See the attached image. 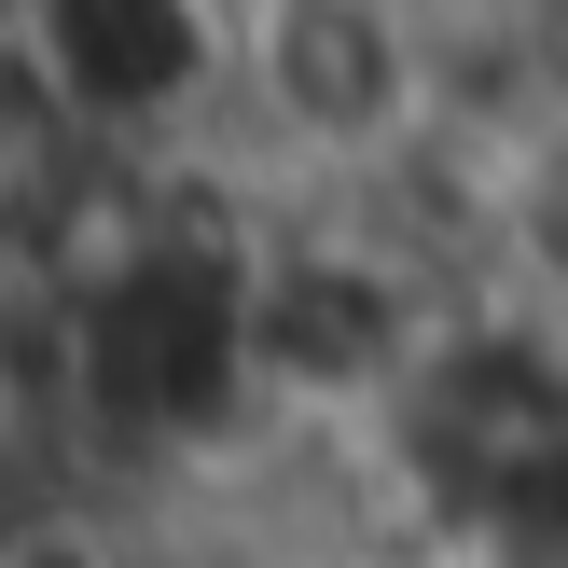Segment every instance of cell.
Returning a JSON list of instances; mask_svg holds the SVG:
<instances>
[{
	"label": "cell",
	"instance_id": "1",
	"mask_svg": "<svg viewBox=\"0 0 568 568\" xmlns=\"http://www.w3.org/2000/svg\"><path fill=\"white\" fill-rule=\"evenodd\" d=\"M222 98L292 166L430 125V0H222Z\"/></svg>",
	"mask_w": 568,
	"mask_h": 568
},
{
	"label": "cell",
	"instance_id": "2",
	"mask_svg": "<svg viewBox=\"0 0 568 568\" xmlns=\"http://www.w3.org/2000/svg\"><path fill=\"white\" fill-rule=\"evenodd\" d=\"M416 568H486V555H458V541H444V555H416Z\"/></svg>",
	"mask_w": 568,
	"mask_h": 568
}]
</instances>
